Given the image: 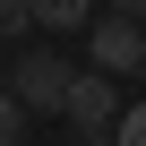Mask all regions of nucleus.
I'll return each instance as SVG.
<instances>
[{
	"mask_svg": "<svg viewBox=\"0 0 146 146\" xmlns=\"http://www.w3.org/2000/svg\"><path fill=\"white\" fill-rule=\"evenodd\" d=\"M26 26H35V0H0V43H17Z\"/></svg>",
	"mask_w": 146,
	"mask_h": 146,
	"instance_id": "39448f33",
	"label": "nucleus"
},
{
	"mask_svg": "<svg viewBox=\"0 0 146 146\" xmlns=\"http://www.w3.org/2000/svg\"><path fill=\"white\" fill-rule=\"evenodd\" d=\"M60 112L95 137V129H112V120H120V86L103 78V69H78V78H69V95H60Z\"/></svg>",
	"mask_w": 146,
	"mask_h": 146,
	"instance_id": "7ed1b4c3",
	"label": "nucleus"
},
{
	"mask_svg": "<svg viewBox=\"0 0 146 146\" xmlns=\"http://www.w3.org/2000/svg\"><path fill=\"white\" fill-rule=\"evenodd\" d=\"M35 26H95L86 0H35Z\"/></svg>",
	"mask_w": 146,
	"mask_h": 146,
	"instance_id": "20e7f679",
	"label": "nucleus"
},
{
	"mask_svg": "<svg viewBox=\"0 0 146 146\" xmlns=\"http://www.w3.org/2000/svg\"><path fill=\"white\" fill-rule=\"evenodd\" d=\"M17 137H26V103L0 86V146H17Z\"/></svg>",
	"mask_w": 146,
	"mask_h": 146,
	"instance_id": "423d86ee",
	"label": "nucleus"
},
{
	"mask_svg": "<svg viewBox=\"0 0 146 146\" xmlns=\"http://www.w3.org/2000/svg\"><path fill=\"white\" fill-rule=\"evenodd\" d=\"M86 60L103 69V78H129V69H146V26H137V17H120V9H103V17L86 26Z\"/></svg>",
	"mask_w": 146,
	"mask_h": 146,
	"instance_id": "f257e3e1",
	"label": "nucleus"
},
{
	"mask_svg": "<svg viewBox=\"0 0 146 146\" xmlns=\"http://www.w3.org/2000/svg\"><path fill=\"white\" fill-rule=\"evenodd\" d=\"M112 146H146V103H129V112L112 120Z\"/></svg>",
	"mask_w": 146,
	"mask_h": 146,
	"instance_id": "0eeeda50",
	"label": "nucleus"
},
{
	"mask_svg": "<svg viewBox=\"0 0 146 146\" xmlns=\"http://www.w3.org/2000/svg\"><path fill=\"white\" fill-rule=\"evenodd\" d=\"M112 9H120V17H137V26H146V0H112Z\"/></svg>",
	"mask_w": 146,
	"mask_h": 146,
	"instance_id": "6e6552de",
	"label": "nucleus"
},
{
	"mask_svg": "<svg viewBox=\"0 0 146 146\" xmlns=\"http://www.w3.org/2000/svg\"><path fill=\"white\" fill-rule=\"evenodd\" d=\"M69 78H78V69H69L60 52H17V60H9V95H17L26 112H60Z\"/></svg>",
	"mask_w": 146,
	"mask_h": 146,
	"instance_id": "f03ea898",
	"label": "nucleus"
}]
</instances>
